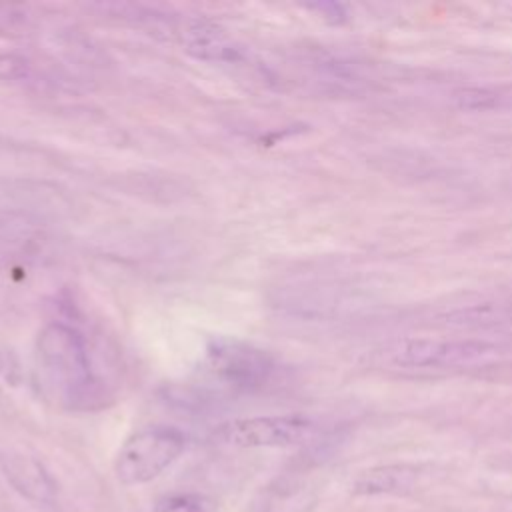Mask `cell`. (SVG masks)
I'll use <instances>...</instances> for the list:
<instances>
[{
  "label": "cell",
  "instance_id": "6da1fadb",
  "mask_svg": "<svg viewBox=\"0 0 512 512\" xmlns=\"http://www.w3.org/2000/svg\"><path fill=\"white\" fill-rule=\"evenodd\" d=\"M36 372L46 392L70 410H94L104 404L84 336L64 324H46L36 338Z\"/></svg>",
  "mask_w": 512,
  "mask_h": 512
},
{
  "label": "cell",
  "instance_id": "7a4b0ae2",
  "mask_svg": "<svg viewBox=\"0 0 512 512\" xmlns=\"http://www.w3.org/2000/svg\"><path fill=\"white\" fill-rule=\"evenodd\" d=\"M186 438L172 426H148L124 440L114 460V474L124 486H136L160 476L182 452Z\"/></svg>",
  "mask_w": 512,
  "mask_h": 512
},
{
  "label": "cell",
  "instance_id": "3957f363",
  "mask_svg": "<svg viewBox=\"0 0 512 512\" xmlns=\"http://www.w3.org/2000/svg\"><path fill=\"white\" fill-rule=\"evenodd\" d=\"M496 346L478 338H404L384 348L388 364L400 368H454L490 358Z\"/></svg>",
  "mask_w": 512,
  "mask_h": 512
},
{
  "label": "cell",
  "instance_id": "277c9868",
  "mask_svg": "<svg viewBox=\"0 0 512 512\" xmlns=\"http://www.w3.org/2000/svg\"><path fill=\"white\" fill-rule=\"evenodd\" d=\"M204 364L218 382L242 392L266 386L274 374V360L268 352L236 338H212Z\"/></svg>",
  "mask_w": 512,
  "mask_h": 512
},
{
  "label": "cell",
  "instance_id": "5b68a950",
  "mask_svg": "<svg viewBox=\"0 0 512 512\" xmlns=\"http://www.w3.org/2000/svg\"><path fill=\"white\" fill-rule=\"evenodd\" d=\"M314 422L302 414L236 418L214 430V440L232 448H288L314 436Z\"/></svg>",
  "mask_w": 512,
  "mask_h": 512
},
{
  "label": "cell",
  "instance_id": "8992f818",
  "mask_svg": "<svg viewBox=\"0 0 512 512\" xmlns=\"http://www.w3.org/2000/svg\"><path fill=\"white\" fill-rule=\"evenodd\" d=\"M182 48L196 60L232 64L242 58V48L218 24L210 20H192L180 32Z\"/></svg>",
  "mask_w": 512,
  "mask_h": 512
},
{
  "label": "cell",
  "instance_id": "52a82bcc",
  "mask_svg": "<svg viewBox=\"0 0 512 512\" xmlns=\"http://www.w3.org/2000/svg\"><path fill=\"white\" fill-rule=\"evenodd\" d=\"M2 468L12 486L38 502H50L54 498V482L44 466L26 454H8L2 458Z\"/></svg>",
  "mask_w": 512,
  "mask_h": 512
},
{
  "label": "cell",
  "instance_id": "ba28073f",
  "mask_svg": "<svg viewBox=\"0 0 512 512\" xmlns=\"http://www.w3.org/2000/svg\"><path fill=\"white\" fill-rule=\"evenodd\" d=\"M418 470L408 464H386L362 472L352 490L356 494H404L416 486Z\"/></svg>",
  "mask_w": 512,
  "mask_h": 512
},
{
  "label": "cell",
  "instance_id": "9c48e42d",
  "mask_svg": "<svg viewBox=\"0 0 512 512\" xmlns=\"http://www.w3.org/2000/svg\"><path fill=\"white\" fill-rule=\"evenodd\" d=\"M512 322V308L502 304H472L444 314V324L456 328H486Z\"/></svg>",
  "mask_w": 512,
  "mask_h": 512
},
{
  "label": "cell",
  "instance_id": "30bf717a",
  "mask_svg": "<svg viewBox=\"0 0 512 512\" xmlns=\"http://www.w3.org/2000/svg\"><path fill=\"white\" fill-rule=\"evenodd\" d=\"M502 94L490 88H462L458 92H454V102L460 110H470V112H486V110H494L500 106Z\"/></svg>",
  "mask_w": 512,
  "mask_h": 512
},
{
  "label": "cell",
  "instance_id": "8fae6325",
  "mask_svg": "<svg viewBox=\"0 0 512 512\" xmlns=\"http://www.w3.org/2000/svg\"><path fill=\"white\" fill-rule=\"evenodd\" d=\"M30 62L16 52H0V80L2 82H20L28 78Z\"/></svg>",
  "mask_w": 512,
  "mask_h": 512
},
{
  "label": "cell",
  "instance_id": "7c38bea8",
  "mask_svg": "<svg viewBox=\"0 0 512 512\" xmlns=\"http://www.w3.org/2000/svg\"><path fill=\"white\" fill-rule=\"evenodd\" d=\"M154 512H206L200 500L188 494H172L164 496L156 502Z\"/></svg>",
  "mask_w": 512,
  "mask_h": 512
},
{
  "label": "cell",
  "instance_id": "4fadbf2b",
  "mask_svg": "<svg viewBox=\"0 0 512 512\" xmlns=\"http://www.w3.org/2000/svg\"><path fill=\"white\" fill-rule=\"evenodd\" d=\"M306 8L316 12L322 20L330 24H342L346 20V6L336 2H312V4H306Z\"/></svg>",
  "mask_w": 512,
  "mask_h": 512
}]
</instances>
